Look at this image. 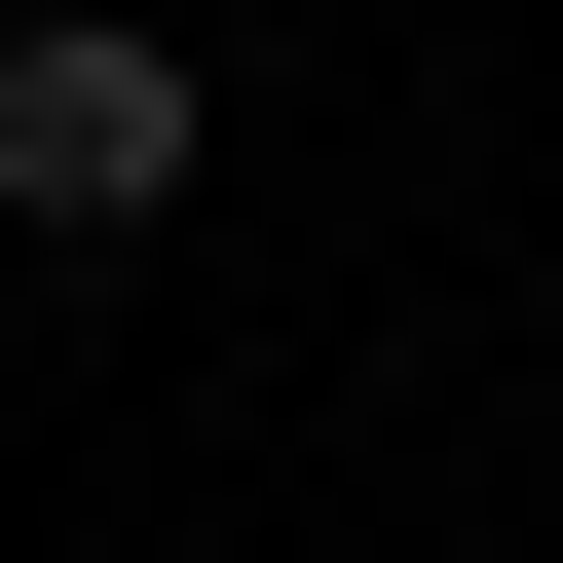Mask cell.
Masks as SVG:
<instances>
[{"instance_id":"6da1fadb","label":"cell","mask_w":563,"mask_h":563,"mask_svg":"<svg viewBox=\"0 0 563 563\" xmlns=\"http://www.w3.org/2000/svg\"><path fill=\"white\" fill-rule=\"evenodd\" d=\"M0 225H188V38L151 0H0Z\"/></svg>"}]
</instances>
